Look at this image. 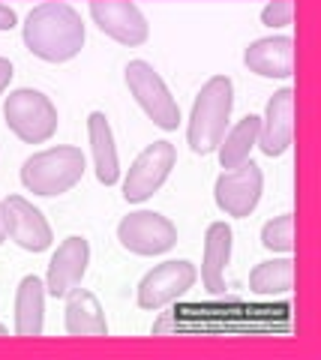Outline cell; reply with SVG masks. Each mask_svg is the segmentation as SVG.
<instances>
[{
    "label": "cell",
    "mask_w": 321,
    "mask_h": 360,
    "mask_svg": "<svg viewBox=\"0 0 321 360\" xmlns=\"http://www.w3.org/2000/svg\"><path fill=\"white\" fill-rule=\"evenodd\" d=\"M117 240L136 255H162L177 243V229L171 219L153 210H138L120 219Z\"/></svg>",
    "instance_id": "cell-7"
},
{
    "label": "cell",
    "mask_w": 321,
    "mask_h": 360,
    "mask_svg": "<svg viewBox=\"0 0 321 360\" xmlns=\"http://www.w3.org/2000/svg\"><path fill=\"white\" fill-rule=\"evenodd\" d=\"M231 229L225 222L207 225L204 234V262H202V279L210 295H225V267L231 262Z\"/></svg>",
    "instance_id": "cell-15"
},
{
    "label": "cell",
    "mask_w": 321,
    "mask_h": 360,
    "mask_svg": "<svg viewBox=\"0 0 321 360\" xmlns=\"http://www.w3.org/2000/svg\"><path fill=\"white\" fill-rule=\"evenodd\" d=\"M177 165V150L171 141H153L136 156L129 165V174L124 180V198L129 205H141L148 201L157 189L169 180L171 168Z\"/></svg>",
    "instance_id": "cell-6"
},
{
    "label": "cell",
    "mask_w": 321,
    "mask_h": 360,
    "mask_svg": "<svg viewBox=\"0 0 321 360\" xmlns=\"http://www.w3.org/2000/svg\"><path fill=\"white\" fill-rule=\"evenodd\" d=\"M261 246L270 252H291L294 250V217L291 213H282V217H276L264 225Z\"/></svg>",
    "instance_id": "cell-21"
},
{
    "label": "cell",
    "mask_w": 321,
    "mask_h": 360,
    "mask_svg": "<svg viewBox=\"0 0 321 360\" xmlns=\"http://www.w3.org/2000/svg\"><path fill=\"white\" fill-rule=\"evenodd\" d=\"M126 87L129 94L136 96V103L141 105V111L157 123L159 129L171 132L181 123V108H177L174 96L169 94L162 75L153 70L148 60H129L126 63Z\"/></svg>",
    "instance_id": "cell-5"
},
{
    "label": "cell",
    "mask_w": 321,
    "mask_h": 360,
    "mask_svg": "<svg viewBox=\"0 0 321 360\" xmlns=\"http://www.w3.org/2000/svg\"><path fill=\"white\" fill-rule=\"evenodd\" d=\"M294 141V90L282 87L270 96L258 129V148L264 156H282Z\"/></svg>",
    "instance_id": "cell-12"
},
{
    "label": "cell",
    "mask_w": 321,
    "mask_h": 360,
    "mask_svg": "<svg viewBox=\"0 0 321 360\" xmlns=\"http://www.w3.org/2000/svg\"><path fill=\"white\" fill-rule=\"evenodd\" d=\"M66 333L70 336H108V321L99 300L84 288L66 295Z\"/></svg>",
    "instance_id": "cell-18"
},
{
    "label": "cell",
    "mask_w": 321,
    "mask_h": 360,
    "mask_svg": "<svg viewBox=\"0 0 321 360\" xmlns=\"http://www.w3.org/2000/svg\"><path fill=\"white\" fill-rule=\"evenodd\" d=\"M6 240V229H4V219H0V243Z\"/></svg>",
    "instance_id": "cell-25"
},
{
    "label": "cell",
    "mask_w": 321,
    "mask_h": 360,
    "mask_svg": "<svg viewBox=\"0 0 321 360\" xmlns=\"http://www.w3.org/2000/svg\"><path fill=\"white\" fill-rule=\"evenodd\" d=\"M91 15L93 25L120 45L136 49V45L148 42V18L132 0H91Z\"/></svg>",
    "instance_id": "cell-11"
},
{
    "label": "cell",
    "mask_w": 321,
    "mask_h": 360,
    "mask_svg": "<svg viewBox=\"0 0 321 360\" xmlns=\"http://www.w3.org/2000/svg\"><path fill=\"white\" fill-rule=\"evenodd\" d=\"M25 45L39 60L48 63L72 60L84 45L81 15L75 13V6L58 4V0L33 6L25 21Z\"/></svg>",
    "instance_id": "cell-1"
},
{
    "label": "cell",
    "mask_w": 321,
    "mask_h": 360,
    "mask_svg": "<svg viewBox=\"0 0 321 360\" xmlns=\"http://www.w3.org/2000/svg\"><path fill=\"white\" fill-rule=\"evenodd\" d=\"M0 219H4V229L9 238L27 252H46L54 240L46 217L21 195H6L0 201Z\"/></svg>",
    "instance_id": "cell-10"
},
{
    "label": "cell",
    "mask_w": 321,
    "mask_h": 360,
    "mask_svg": "<svg viewBox=\"0 0 321 360\" xmlns=\"http://www.w3.org/2000/svg\"><path fill=\"white\" fill-rule=\"evenodd\" d=\"M0 336H9V330L4 328V324H0Z\"/></svg>",
    "instance_id": "cell-26"
},
{
    "label": "cell",
    "mask_w": 321,
    "mask_h": 360,
    "mask_svg": "<svg viewBox=\"0 0 321 360\" xmlns=\"http://www.w3.org/2000/svg\"><path fill=\"white\" fill-rule=\"evenodd\" d=\"M87 135H91V150L96 162V177L99 184L114 186L120 180V162H117V148H114V132L112 123L103 111H93L87 117Z\"/></svg>",
    "instance_id": "cell-17"
},
{
    "label": "cell",
    "mask_w": 321,
    "mask_h": 360,
    "mask_svg": "<svg viewBox=\"0 0 321 360\" xmlns=\"http://www.w3.org/2000/svg\"><path fill=\"white\" fill-rule=\"evenodd\" d=\"M243 63L261 78H291L294 75V42L289 37H264L243 51Z\"/></svg>",
    "instance_id": "cell-14"
},
{
    "label": "cell",
    "mask_w": 321,
    "mask_h": 360,
    "mask_svg": "<svg viewBox=\"0 0 321 360\" xmlns=\"http://www.w3.org/2000/svg\"><path fill=\"white\" fill-rule=\"evenodd\" d=\"M15 9L13 6H6V4H0V30H13L15 27Z\"/></svg>",
    "instance_id": "cell-23"
},
{
    "label": "cell",
    "mask_w": 321,
    "mask_h": 360,
    "mask_svg": "<svg viewBox=\"0 0 321 360\" xmlns=\"http://www.w3.org/2000/svg\"><path fill=\"white\" fill-rule=\"evenodd\" d=\"M231 108H235V84H231V78L214 75L210 82H204V87L195 96L190 129H186L192 153L204 156L219 148V141H223V135L228 129Z\"/></svg>",
    "instance_id": "cell-2"
},
{
    "label": "cell",
    "mask_w": 321,
    "mask_h": 360,
    "mask_svg": "<svg viewBox=\"0 0 321 360\" xmlns=\"http://www.w3.org/2000/svg\"><path fill=\"white\" fill-rule=\"evenodd\" d=\"M261 186H264V174L261 168L247 160L240 162L237 168H228L216 177V186H214V198H216V207L228 213V217H249L252 210L258 207V198H261Z\"/></svg>",
    "instance_id": "cell-8"
},
{
    "label": "cell",
    "mask_w": 321,
    "mask_h": 360,
    "mask_svg": "<svg viewBox=\"0 0 321 360\" xmlns=\"http://www.w3.org/2000/svg\"><path fill=\"white\" fill-rule=\"evenodd\" d=\"M195 264L190 262H162L138 283V307L141 309H162L183 297L195 285Z\"/></svg>",
    "instance_id": "cell-9"
},
{
    "label": "cell",
    "mask_w": 321,
    "mask_h": 360,
    "mask_svg": "<svg viewBox=\"0 0 321 360\" xmlns=\"http://www.w3.org/2000/svg\"><path fill=\"white\" fill-rule=\"evenodd\" d=\"M46 324V283L39 276H25L15 291V336H42Z\"/></svg>",
    "instance_id": "cell-16"
},
{
    "label": "cell",
    "mask_w": 321,
    "mask_h": 360,
    "mask_svg": "<svg viewBox=\"0 0 321 360\" xmlns=\"http://www.w3.org/2000/svg\"><path fill=\"white\" fill-rule=\"evenodd\" d=\"M249 288L258 297H282L294 288V262L291 258H273L252 267Z\"/></svg>",
    "instance_id": "cell-19"
},
{
    "label": "cell",
    "mask_w": 321,
    "mask_h": 360,
    "mask_svg": "<svg viewBox=\"0 0 321 360\" xmlns=\"http://www.w3.org/2000/svg\"><path fill=\"white\" fill-rule=\"evenodd\" d=\"M9 82H13V63L6 58H0V94L9 87Z\"/></svg>",
    "instance_id": "cell-24"
},
{
    "label": "cell",
    "mask_w": 321,
    "mask_h": 360,
    "mask_svg": "<svg viewBox=\"0 0 321 360\" xmlns=\"http://www.w3.org/2000/svg\"><path fill=\"white\" fill-rule=\"evenodd\" d=\"M84 174V153L79 148H48L42 153H33L21 165V184L33 195H63L79 184Z\"/></svg>",
    "instance_id": "cell-3"
},
{
    "label": "cell",
    "mask_w": 321,
    "mask_h": 360,
    "mask_svg": "<svg viewBox=\"0 0 321 360\" xmlns=\"http://www.w3.org/2000/svg\"><path fill=\"white\" fill-rule=\"evenodd\" d=\"M291 15H294V4L291 0H273L261 9V21L268 27H285L291 25Z\"/></svg>",
    "instance_id": "cell-22"
},
{
    "label": "cell",
    "mask_w": 321,
    "mask_h": 360,
    "mask_svg": "<svg viewBox=\"0 0 321 360\" xmlns=\"http://www.w3.org/2000/svg\"><path fill=\"white\" fill-rule=\"evenodd\" d=\"M87 264H91V246H87V240L84 238H66L48 262L46 291L54 300L66 297L72 288H79V283L87 274Z\"/></svg>",
    "instance_id": "cell-13"
},
{
    "label": "cell",
    "mask_w": 321,
    "mask_h": 360,
    "mask_svg": "<svg viewBox=\"0 0 321 360\" xmlns=\"http://www.w3.org/2000/svg\"><path fill=\"white\" fill-rule=\"evenodd\" d=\"M4 117H6V127L25 144H42L58 132V108L51 105V99L46 94L30 87L13 90L6 96Z\"/></svg>",
    "instance_id": "cell-4"
},
{
    "label": "cell",
    "mask_w": 321,
    "mask_h": 360,
    "mask_svg": "<svg viewBox=\"0 0 321 360\" xmlns=\"http://www.w3.org/2000/svg\"><path fill=\"white\" fill-rule=\"evenodd\" d=\"M258 129H261V117L256 115H247L231 132L223 135V141H219V165L223 168H237L240 162L249 160V150L256 148L258 141Z\"/></svg>",
    "instance_id": "cell-20"
}]
</instances>
